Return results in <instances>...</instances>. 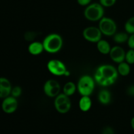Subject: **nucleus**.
Masks as SVG:
<instances>
[{
	"label": "nucleus",
	"mask_w": 134,
	"mask_h": 134,
	"mask_svg": "<svg viewBox=\"0 0 134 134\" xmlns=\"http://www.w3.org/2000/svg\"><path fill=\"white\" fill-rule=\"evenodd\" d=\"M18 105V103L16 98L9 96L3 99L1 103V109L5 113L12 114L16 111Z\"/></svg>",
	"instance_id": "10"
},
{
	"label": "nucleus",
	"mask_w": 134,
	"mask_h": 134,
	"mask_svg": "<svg viewBox=\"0 0 134 134\" xmlns=\"http://www.w3.org/2000/svg\"><path fill=\"white\" fill-rule=\"evenodd\" d=\"M102 34L105 36H113L116 33V24L112 18L103 16L99 21V27Z\"/></svg>",
	"instance_id": "6"
},
{
	"label": "nucleus",
	"mask_w": 134,
	"mask_h": 134,
	"mask_svg": "<svg viewBox=\"0 0 134 134\" xmlns=\"http://www.w3.org/2000/svg\"><path fill=\"white\" fill-rule=\"evenodd\" d=\"M116 0H99V3L103 7H110L116 3Z\"/></svg>",
	"instance_id": "24"
},
{
	"label": "nucleus",
	"mask_w": 134,
	"mask_h": 134,
	"mask_svg": "<svg viewBox=\"0 0 134 134\" xmlns=\"http://www.w3.org/2000/svg\"><path fill=\"white\" fill-rule=\"evenodd\" d=\"M118 73L119 75L121 76H125L128 75L130 73V64H128L126 62H122L119 64L117 68Z\"/></svg>",
	"instance_id": "18"
},
{
	"label": "nucleus",
	"mask_w": 134,
	"mask_h": 134,
	"mask_svg": "<svg viewBox=\"0 0 134 134\" xmlns=\"http://www.w3.org/2000/svg\"><path fill=\"white\" fill-rule=\"evenodd\" d=\"M95 81L93 77L90 75H83L79 79L77 83V88L78 92L81 96H90L94 90Z\"/></svg>",
	"instance_id": "4"
},
{
	"label": "nucleus",
	"mask_w": 134,
	"mask_h": 134,
	"mask_svg": "<svg viewBox=\"0 0 134 134\" xmlns=\"http://www.w3.org/2000/svg\"><path fill=\"white\" fill-rule=\"evenodd\" d=\"M125 60L128 64H134V49H130L127 52H126Z\"/></svg>",
	"instance_id": "21"
},
{
	"label": "nucleus",
	"mask_w": 134,
	"mask_h": 134,
	"mask_svg": "<svg viewBox=\"0 0 134 134\" xmlns=\"http://www.w3.org/2000/svg\"><path fill=\"white\" fill-rule=\"evenodd\" d=\"M119 75L117 69L113 65L103 64L97 68L94 79L97 84L103 87H107L116 82Z\"/></svg>",
	"instance_id": "1"
},
{
	"label": "nucleus",
	"mask_w": 134,
	"mask_h": 134,
	"mask_svg": "<svg viewBox=\"0 0 134 134\" xmlns=\"http://www.w3.org/2000/svg\"><path fill=\"white\" fill-rule=\"evenodd\" d=\"M129 36L128 35V33L125 32H119L116 33L113 35V40L115 43L118 44H122L128 41Z\"/></svg>",
	"instance_id": "19"
},
{
	"label": "nucleus",
	"mask_w": 134,
	"mask_h": 134,
	"mask_svg": "<svg viewBox=\"0 0 134 134\" xmlns=\"http://www.w3.org/2000/svg\"><path fill=\"white\" fill-rule=\"evenodd\" d=\"M130 124H131V126H132V129H133L134 130V117L132 118V120H131Z\"/></svg>",
	"instance_id": "29"
},
{
	"label": "nucleus",
	"mask_w": 134,
	"mask_h": 134,
	"mask_svg": "<svg viewBox=\"0 0 134 134\" xmlns=\"http://www.w3.org/2000/svg\"><path fill=\"white\" fill-rule=\"evenodd\" d=\"M79 107L82 112H87L92 107V100L90 96H82L79 102Z\"/></svg>",
	"instance_id": "14"
},
{
	"label": "nucleus",
	"mask_w": 134,
	"mask_h": 134,
	"mask_svg": "<svg viewBox=\"0 0 134 134\" xmlns=\"http://www.w3.org/2000/svg\"><path fill=\"white\" fill-rule=\"evenodd\" d=\"M103 7L98 3L89 4L88 6H86L84 11V16L85 18L91 22L99 21L103 17Z\"/></svg>",
	"instance_id": "3"
},
{
	"label": "nucleus",
	"mask_w": 134,
	"mask_h": 134,
	"mask_svg": "<svg viewBox=\"0 0 134 134\" xmlns=\"http://www.w3.org/2000/svg\"><path fill=\"white\" fill-rule=\"evenodd\" d=\"M102 33L99 27L94 26H89L84 29L82 36L87 41L93 43H97L102 39Z\"/></svg>",
	"instance_id": "8"
},
{
	"label": "nucleus",
	"mask_w": 134,
	"mask_h": 134,
	"mask_svg": "<svg viewBox=\"0 0 134 134\" xmlns=\"http://www.w3.org/2000/svg\"><path fill=\"white\" fill-rule=\"evenodd\" d=\"M96 47L98 51L102 54H109V52L112 47L108 41L103 39H101L100 41L96 43Z\"/></svg>",
	"instance_id": "16"
},
{
	"label": "nucleus",
	"mask_w": 134,
	"mask_h": 134,
	"mask_svg": "<svg viewBox=\"0 0 134 134\" xmlns=\"http://www.w3.org/2000/svg\"><path fill=\"white\" fill-rule=\"evenodd\" d=\"M54 104L56 111L61 114L67 113L71 108V102L69 99V96L64 93L59 94L55 98Z\"/></svg>",
	"instance_id": "5"
},
{
	"label": "nucleus",
	"mask_w": 134,
	"mask_h": 134,
	"mask_svg": "<svg viewBox=\"0 0 134 134\" xmlns=\"http://www.w3.org/2000/svg\"><path fill=\"white\" fill-rule=\"evenodd\" d=\"M127 94L131 96H134V85H131L127 88Z\"/></svg>",
	"instance_id": "28"
},
{
	"label": "nucleus",
	"mask_w": 134,
	"mask_h": 134,
	"mask_svg": "<svg viewBox=\"0 0 134 134\" xmlns=\"http://www.w3.org/2000/svg\"><path fill=\"white\" fill-rule=\"evenodd\" d=\"M22 88L20 86H16L12 88L11 93H10V96L14 97V98H17L22 94Z\"/></svg>",
	"instance_id": "22"
},
{
	"label": "nucleus",
	"mask_w": 134,
	"mask_h": 134,
	"mask_svg": "<svg viewBox=\"0 0 134 134\" xmlns=\"http://www.w3.org/2000/svg\"><path fill=\"white\" fill-rule=\"evenodd\" d=\"M44 51L50 54L58 52L63 47V39L58 34H51L45 37L42 42Z\"/></svg>",
	"instance_id": "2"
},
{
	"label": "nucleus",
	"mask_w": 134,
	"mask_h": 134,
	"mask_svg": "<svg viewBox=\"0 0 134 134\" xmlns=\"http://www.w3.org/2000/svg\"><path fill=\"white\" fill-rule=\"evenodd\" d=\"M126 32L129 34H134V16L131 17L126 21L124 25Z\"/></svg>",
	"instance_id": "20"
},
{
	"label": "nucleus",
	"mask_w": 134,
	"mask_h": 134,
	"mask_svg": "<svg viewBox=\"0 0 134 134\" xmlns=\"http://www.w3.org/2000/svg\"><path fill=\"white\" fill-rule=\"evenodd\" d=\"M98 101L102 105H108L111 101V92L107 89H102L98 96Z\"/></svg>",
	"instance_id": "15"
},
{
	"label": "nucleus",
	"mask_w": 134,
	"mask_h": 134,
	"mask_svg": "<svg viewBox=\"0 0 134 134\" xmlns=\"http://www.w3.org/2000/svg\"><path fill=\"white\" fill-rule=\"evenodd\" d=\"M37 37V32L35 31H27V32L25 34L24 37L26 39V40H27V41H31L33 42L34 41V39H35V37Z\"/></svg>",
	"instance_id": "23"
},
{
	"label": "nucleus",
	"mask_w": 134,
	"mask_h": 134,
	"mask_svg": "<svg viewBox=\"0 0 134 134\" xmlns=\"http://www.w3.org/2000/svg\"><path fill=\"white\" fill-rule=\"evenodd\" d=\"M27 50H28L29 53L34 56L41 54L44 51L43 43L39 41L31 42V43L29 44Z\"/></svg>",
	"instance_id": "13"
},
{
	"label": "nucleus",
	"mask_w": 134,
	"mask_h": 134,
	"mask_svg": "<svg viewBox=\"0 0 134 134\" xmlns=\"http://www.w3.org/2000/svg\"><path fill=\"white\" fill-rule=\"evenodd\" d=\"M127 43H128V47L131 49H134V34H131V35L128 38Z\"/></svg>",
	"instance_id": "25"
},
{
	"label": "nucleus",
	"mask_w": 134,
	"mask_h": 134,
	"mask_svg": "<svg viewBox=\"0 0 134 134\" xmlns=\"http://www.w3.org/2000/svg\"><path fill=\"white\" fill-rule=\"evenodd\" d=\"M126 52L124 50L119 46L112 47L109 52V56L111 60L115 63L120 64L125 60Z\"/></svg>",
	"instance_id": "11"
},
{
	"label": "nucleus",
	"mask_w": 134,
	"mask_h": 134,
	"mask_svg": "<svg viewBox=\"0 0 134 134\" xmlns=\"http://www.w3.org/2000/svg\"><path fill=\"white\" fill-rule=\"evenodd\" d=\"M12 85L10 81L5 77H0V98H7L10 96Z\"/></svg>",
	"instance_id": "12"
},
{
	"label": "nucleus",
	"mask_w": 134,
	"mask_h": 134,
	"mask_svg": "<svg viewBox=\"0 0 134 134\" xmlns=\"http://www.w3.org/2000/svg\"><path fill=\"white\" fill-rule=\"evenodd\" d=\"M61 86L59 82L54 79L47 81L43 86V91L46 96L50 98H56L60 92Z\"/></svg>",
	"instance_id": "9"
},
{
	"label": "nucleus",
	"mask_w": 134,
	"mask_h": 134,
	"mask_svg": "<svg viewBox=\"0 0 134 134\" xmlns=\"http://www.w3.org/2000/svg\"><path fill=\"white\" fill-rule=\"evenodd\" d=\"M47 69L51 74L56 76L67 75L68 69L65 64L57 59H52L47 63Z\"/></svg>",
	"instance_id": "7"
},
{
	"label": "nucleus",
	"mask_w": 134,
	"mask_h": 134,
	"mask_svg": "<svg viewBox=\"0 0 134 134\" xmlns=\"http://www.w3.org/2000/svg\"><path fill=\"white\" fill-rule=\"evenodd\" d=\"M77 3L81 6H88L90 4L92 0H77Z\"/></svg>",
	"instance_id": "27"
},
{
	"label": "nucleus",
	"mask_w": 134,
	"mask_h": 134,
	"mask_svg": "<svg viewBox=\"0 0 134 134\" xmlns=\"http://www.w3.org/2000/svg\"><path fill=\"white\" fill-rule=\"evenodd\" d=\"M102 134H115L113 130L109 126H107L103 128Z\"/></svg>",
	"instance_id": "26"
},
{
	"label": "nucleus",
	"mask_w": 134,
	"mask_h": 134,
	"mask_svg": "<svg viewBox=\"0 0 134 134\" xmlns=\"http://www.w3.org/2000/svg\"><path fill=\"white\" fill-rule=\"evenodd\" d=\"M77 89V88L75 84L69 81L64 85V87H63V93L68 96H71L75 93Z\"/></svg>",
	"instance_id": "17"
}]
</instances>
